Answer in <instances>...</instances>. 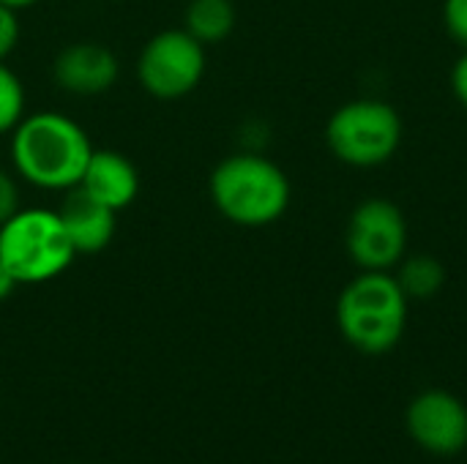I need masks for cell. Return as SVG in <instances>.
<instances>
[{"label": "cell", "instance_id": "1", "mask_svg": "<svg viewBox=\"0 0 467 464\" xmlns=\"http://www.w3.org/2000/svg\"><path fill=\"white\" fill-rule=\"evenodd\" d=\"M11 170L22 183L41 191H71L93 156L88 131L57 109H38L19 120L8 134Z\"/></svg>", "mask_w": 467, "mask_h": 464}, {"label": "cell", "instance_id": "2", "mask_svg": "<svg viewBox=\"0 0 467 464\" xmlns=\"http://www.w3.org/2000/svg\"><path fill=\"white\" fill-rule=\"evenodd\" d=\"M213 208L238 227H268L290 208V178L257 150H241L219 161L208 180Z\"/></svg>", "mask_w": 467, "mask_h": 464}, {"label": "cell", "instance_id": "3", "mask_svg": "<svg viewBox=\"0 0 467 464\" xmlns=\"http://www.w3.org/2000/svg\"><path fill=\"white\" fill-rule=\"evenodd\" d=\"M342 336L367 356L394 350L408 325V295L389 271H361L337 301Z\"/></svg>", "mask_w": 467, "mask_h": 464}, {"label": "cell", "instance_id": "4", "mask_svg": "<svg viewBox=\"0 0 467 464\" xmlns=\"http://www.w3.org/2000/svg\"><path fill=\"white\" fill-rule=\"evenodd\" d=\"M77 252L52 208H19L0 224V260L19 284H44L66 273Z\"/></svg>", "mask_w": 467, "mask_h": 464}, {"label": "cell", "instance_id": "5", "mask_svg": "<svg viewBox=\"0 0 467 464\" xmlns=\"http://www.w3.org/2000/svg\"><path fill=\"white\" fill-rule=\"evenodd\" d=\"M402 118L383 98H356L334 109L326 123L328 150L350 167H380L402 145Z\"/></svg>", "mask_w": 467, "mask_h": 464}, {"label": "cell", "instance_id": "6", "mask_svg": "<svg viewBox=\"0 0 467 464\" xmlns=\"http://www.w3.org/2000/svg\"><path fill=\"white\" fill-rule=\"evenodd\" d=\"M208 71L205 44L189 30L170 27L145 41L137 57V79L142 90L161 101H175L194 93Z\"/></svg>", "mask_w": 467, "mask_h": 464}, {"label": "cell", "instance_id": "7", "mask_svg": "<svg viewBox=\"0 0 467 464\" xmlns=\"http://www.w3.org/2000/svg\"><path fill=\"white\" fill-rule=\"evenodd\" d=\"M345 243L361 271H391L408 252V219L397 202L369 197L353 208Z\"/></svg>", "mask_w": 467, "mask_h": 464}, {"label": "cell", "instance_id": "8", "mask_svg": "<svg viewBox=\"0 0 467 464\" xmlns=\"http://www.w3.org/2000/svg\"><path fill=\"white\" fill-rule=\"evenodd\" d=\"M408 429L430 454H460L467 443V407L449 391H424L408 410Z\"/></svg>", "mask_w": 467, "mask_h": 464}, {"label": "cell", "instance_id": "9", "mask_svg": "<svg viewBox=\"0 0 467 464\" xmlns=\"http://www.w3.org/2000/svg\"><path fill=\"white\" fill-rule=\"evenodd\" d=\"M120 77L118 55L99 41H74L63 46L52 63V79L60 90L90 98L115 88Z\"/></svg>", "mask_w": 467, "mask_h": 464}, {"label": "cell", "instance_id": "10", "mask_svg": "<svg viewBox=\"0 0 467 464\" xmlns=\"http://www.w3.org/2000/svg\"><path fill=\"white\" fill-rule=\"evenodd\" d=\"M77 189H82L101 205L120 213L140 194V172H137L134 161L129 156H123L120 150L96 148Z\"/></svg>", "mask_w": 467, "mask_h": 464}, {"label": "cell", "instance_id": "11", "mask_svg": "<svg viewBox=\"0 0 467 464\" xmlns=\"http://www.w3.org/2000/svg\"><path fill=\"white\" fill-rule=\"evenodd\" d=\"M57 213L63 219V227H66L77 254H99L115 238V230H118L115 216L118 213L112 208L101 205L99 200H93L90 194H85L82 189L66 191Z\"/></svg>", "mask_w": 467, "mask_h": 464}, {"label": "cell", "instance_id": "12", "mask_svg": "<svg viewBox=\"0 0 467 464\" xmlns=\"http://www.w3.org/2000/svg\"><path fill=\"white\" fill-rule=\"evenodd\" d=\"M233 0H192L183 14V30H189L200 44H219L235 30Z\"/></svg>", "mask_w": 467, "mask_h": 464}, {"label": "cell", "instance_id": "13", "mask_svg": "<svg viewBox=\"0 0 467 464\" xmlns=\"http://www.w3.org/2000/svg\"><path fill=\"white\" fill-rule=\"evenodd\" d=\"M397 282L402 287V293L416 301H427L432 295H438L446 284V268L438 257L432 254H416V257H405L397 265Z\"/></svg>", "mask_w": 467, "mask_h": 464}, {"label": "cell", "instance_id": "14", "mask_svg": "<svg viewBox=\"0 0 467 464\" xmlns=\"http://www.w3.org/2000/svg\"><path fill=\"white\" fill-rule=\"evenodd\" d=\"M27 96H25V85L16 77L14 68L5 66V60H0V137L11 134L19 120L27 115L25 112Z\"/></svg>", "mask_w": 467, "mask_h": 464}, {"label": "cell", "instance_id": "15", "mask_svg": "<svg viewBox=\"0 0 467 464\" xmlns=\"http://www.w3.org/2000/svg\"><path fill=\"white\" fill-rule=\"evenodd\" d=\"M19 38H22L19 11L0 3V60H8L14 55V49L19 46Z\"/></svg>", "mask_w": 467, "mask_h": 464}, {"label": "cell", "instance_id": "16", "mask_svg": "<svg viewBox=\"0 0 467 464\" xmlns=\"http://www.w3.org/2000/svg\"><path fill=\"white\" fill-rule=\"evenodd\" d=\"M443 25L449 36L467 49V0H443Z\"/></svg>", "mask_w": 467, "mask_h": 464}, {"label": "cell", "instance_id": "17", "mask_svg": "<svg viewBox=\"0 0 467 464\" xmlns=\"http://www.w3.org/2000/svg\"><path fill=\"white\" fill-rule=\"evenodd\" d=\"M19 180H16V172L11 170H3L0 167V224L5 219H11L16 211H19Z\"/></svg>", "mask_w": 467, "mask_h": 464}, {"label": "cell", "instance_id": "18", "mask_svg": "<svg viewBox=\"0 0 467 464\" xmlns=\"http://www.w3.org/2000/svg\"><path fill=\"white\" fill-rule=\"evenodd\" d=\"M451 88H454L457 101L467 109V49L460 55V60L451 68Z\"/></svg>", "mask_w": 467, "mask_h": 464}, {"label": "cell", "instance_id": "19", "mask_svg": "<svg viewBox=\"0 0 467 464\" xmlns=\"http://www.w3.org/2000/svg\"><path fill=\"white\" fill-rule=\"evenodd\" d=\"M14 287H16V282L11 279L8 268H5V265H3V260H0V301H5V298L14 293Z\"/></svg>", "mask_w": 467, "mask_h": 464}, {"label": "cell", "instance_id": "20", "mask_svg": "<svg viewBox=\"0 0 467 464\" xmlns=\"http://www.w3.org/2000/svg\"><path fill=\"white\" fill-rule=\"evenodd\" d=\"M3 5H8V8H16V11H25V8H33L36 3H41V0H0Z\"/></svg>", "mask_w": 467, "mask_h": 464}]
</instances>
